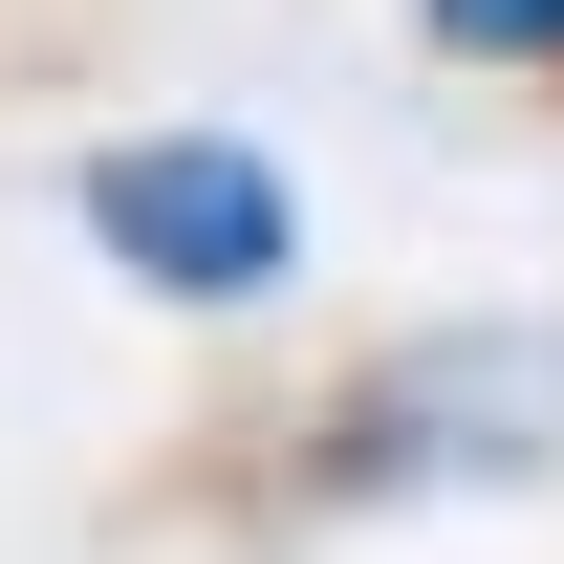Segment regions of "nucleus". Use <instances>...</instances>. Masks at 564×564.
Listing matches in <instances>:
<instances>
[{"instance_id": "obj_1", "label": "nucleus", "mask_w": 564, "mask_h": 564, "mask_svg": "<svg viewBox=\"0 0 564 564\" xmlns=\"http://www.w3.org/2000/svg\"><path fill=\"white\" fill-rule=\"evenodd\" d=\"M282 478H304V521L543 499V478H564V326H543V304H434V326H391L369 369H326V391H304Z\"/></svg>"}, {"instance_id": "obj_2", "label": "nucleus", "mask_w": 564, "mask_h": 564, "mask_svg": "<svg viewBox=\"0 0 564 564\" xmlns=\"http://www.w3.org/2000/svg\"><path fill=\"white\" fill-rule=\"evenodd\" d=\"M66 239L131 282L152 326H261L282 282H304V174L261 131H87L66 152Z\"/></svg>"}, {"instance_id": "obj_3", "label": "nucleus", "mask_w": 564, "mask_h": 564, "mask_svg": "<svg viewBox=\"0 0 564 564\" xmlns=\"http://www.w3.org/2000/svg\"><path fill=\"white\" fill-rule=\"evenodd\" d=\"M413 44H434V66H499V87H543V66H564V0H413Z\"/></svg>"}]
</instances>
